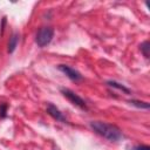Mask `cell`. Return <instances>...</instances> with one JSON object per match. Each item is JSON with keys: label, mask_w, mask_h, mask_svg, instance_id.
Segmentation results:
<instances>
[{"label": "cell", "mask_w": 150, "mask_h": 150, "mask_svg": "<svg viewBox=\"0 0 150 150\" xmlns=\"http://www.w3.org/2000/svg\"><path fill=\"white\" fill-rule=\"evenodd\" d=\"M47 112L54 118V120H56V121H60V122H62V123H66L67 121H66V117L63 116V114L54 105V104H52V103H49L48 105H47Z\"/></svg>", "instance_id": "5"}, {"label": "cell", "mask_w": 150, "mask_h": 150, "mask_svg": "<svg viewBox=\"0 0 150 150\" xmlns=\"http://www.w3.org/2000/svg\"><path fill=\"white\" fill-rule=\"evenodd\" d=\"M148 49H149V42H148V41H144V42L141 45V50H142V53L144 54L145 57H149Z\"/></svg>", "instance_id": "9"}, {"label": "cell", "mask_w": 150, "mask_h": 150, "mask_svg": "<svg viewBox=\"0 0 150 150\" xmlns=\"http://www.w3.org/2000/svg\"><path fill=\"white\" fill-rule=\"evenodd\" d=\"M130 104L136 105V107H138V108H143V109H148V108H149V103H146V102H142V101H136V100L130 101Z\"/></svg>", "instance_id": "8"}, {"label": "cell", "mask_w": 150, "mask_h": 150, "mask_svg": "<svg viewBox=\"0 0 150 150\" xmlns=\"http://www.w3.org/2000/svg\"><path fill=\"white\" fill-rule=\"evenodd\" d=\"M134 150H150V149H149V146H146V145H141V146L134 148Z\"/></svg>", "instance_id": "11"}, {"label": "cell", "mask_w": 150, "mask_h": 150, "mask_svg": "<svg viewBox=\"0 0 150 150\" xmlns=\"http://www.w3.org/2000/svg\"><path fill=\"white\" fill-rule=\"evenodd\" d=\"M61 93H62V95H63L70 103H73L74 105L79 107V108L82 109V110H87V109H88L86 101H84L81 96H79L76 93H74L73 90H70V89H68V88H62V89H61Z\"/></svg>", "instance_id": "3"}, {"label": "cell", "mask_w": 150, "mask_h": 150, "mask_svg": "<svg viewBox=\"0 0 150 150\" xmlns=\"http://www.w3.org/2000/svg\"><path fill=\"white\" fill-rule=\"evenodd\" d=\"M53 36H54V29L52 27H42L36 33L35 42L39 47H45L50 43Z\"/></svg>", "instance_id": "2"}, {"label": "cell", "mask_w": 150, "mask_h": 150, "mask_svg": "<svg viewBox=\"0 0 150 150\" xmlns=\"http://www.w3.org/2000/svg\"><path fill=\"white\" fill-rule=\"evenodd\" d=\"M6 111H7V105L6 104H1L0 105V117H5L6 116Z\"/></svg>", "instance_id": "10"}, {"label": "cell", "mask_w": 150, "mask_h": 150, "mask_svg": "<svg viewBox=\"0 0 150 150\" xmlns=\"http://www.w3.org/2000/svg\"><path fill=\"white\" fill-rule=\"evenodd\" d=\"M59 70L62 71L68 79H70L74 82H77V81L82 80V75L76 69H74V68H71V67H69L67 64H60L59 66Z\"/></svg>", "instance_id": "4"}, {"label": "cell", "mask_w": 150, "mask_h": 150, "mask_svg": "<svg viewBox=\"0 0 150 150\" xmlns=\"http://www.w3.org/2000/svg\"><path fill=\"white\" fill-rule=\"evenodd\" d=\"M90 128L100 136L103 138L110 141V142H118L123 138V132L122 130L111 123L103 122V121H91L90 122Z\"/></svg>", "instance_id": "1"}, {"label": "cell", "mask_w": 150, "mask_h": 150, "mask_svg": "<svg viewBox=\"0 0 150 150\" xmlns=\"http://www.w3.org/2000/svg\"><path fill=\"white\" fill-rule=\"evenodd\" d=\"M18 42H19V36L16 34L12 35V38L9 39V43H8V52L9 53H13L14 52V49L18 46Z\"/></svg>", "instance_id": "6"}, {"label": "cell", "mask_w": 150, "mask_h": 150, "mask_svg": "<svg viewBox=\"0 0 150 150\" xmlns=\"http://www.w3.org/2000/svg\"><path fill=\"white\" fill-rule=\"evenodd\" d=\"M108 86H110V87H112V88H116V89H118V90H122V91H124V93H127V94L130 93V90H129L127 87H124L123 84L117 83V82H115V81H109V82H108Z\"/></svg>", "instance_id": "7"}]
</instances>
